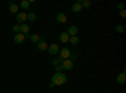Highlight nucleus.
I'll return each mask as SVG.
<instances>
[{"mask_svg":"<svg viewBox=\"0 0 126 93\" xmlns=\"http://www.w3.org/2000/svg\"><path fill=\"white\" fill-rule=\"evenodd\" d=\"M81 5H82V8H90L91 6V1L90 0H83V1L81 3Z\"/></svg>","mask_w":126,"mask_h":93,"instance_id":"aec40b11","label":"nucleus"},{"mask_svg":"<svg viewBox=\"0 0 126 93\" xmlns=\"http://www.w3.org/2000/svg\"><path fill=\"white\" fill-rule=\"evenodd\" d=\"M69 35L67 34V32H63V33H61V35H59V39H61V42L62 43H68L69 42Z\"/></svg>","mask_w":126,"mask_h":93,"instance_id":"f8f14e48","label":"nucleus"},{"mask_svg":"<svg viewBox=\"0 0 126 93\" xmlns=\"http://www.w3.org/2000/svg\"><path fill=\"white\" fill-rule=\"evenodd\" d=\"M78 42H79V39H78V37H77V35L71 37V38H69V43H71V44H73V45H77V44H78Z\"/></svg>","mask_w":126,"mask_h":93,"instance_id":"a211bd4d","label":"nucleus"},{"mask_svg":"<svg viewBox=\"0 0 126 93\" xmlns=\"http://www.w3.org/2000/svg\"><path fill=\"white\" fill-rule=\"evenodd\" d=\"M76 58H77V54H71V55H69V59H71L72 62H73V60H75Z\"/></svg>","mask_w":126,"mask_h":93,"instance_id":"a878e982","label":"nucleus"},{"mask_svg":"<svg viewBox=\"0 0 126 93\" xmlns=\"http://www.w3.org/2000/svg\"><path fill=\"white\" fill-rule=\"evenodd\" d=\"M61 66H62L63 70H71L75 64H73V62H72L71 59H64V60L61 63Z\"/></svg>","mask_w":126,"mask_h":93,"instance_id":"f03ea898","label":"nucleus"},{"mask_svg":"<svg viewBox=\"0 0 126 93\" xmlns=\"http://www.w3.org/2000/svg\"><path fill=\"white\" fill-rule=\"evenodd\" d=\"M116 80H117V83H119V84H124V83H125V80H126V73H125V70L121 72L120 74H117Z\"/></svg>","mask_w":126,"mask_h":93,"instance_id":"9d476101","label":"nucleus"},{"mask_svg":"<svg viewBox=\"0 0 126 93\" xmlns=\"http://www.w3.org/2000/svg\"><path fill=\"white\" fill-rule=\"evenodd\" d=\"M81 3H82V0H78L77 3H75V4L72 5V10H73L75 13H78V12H81V10H82V5H81Z\"/></svg>","mask_w":126,"mask_h":93,"instance_id":"9b49d317","label":"nucleus"},{"mask_svg":"<svg viewBox=\"0 0 126 93\" xmlns=\"http://www.w3.org/2000/svg\"><path fill=\"white\" fill-rule=\"evenodd\" d=\"M48 52H49V54H58L59 53V47H58V44H56V43H53V44H50L49 45V48H48Z\"/></svg>","mask_w":126,"mask_h":93,"instance_id":"20e7f679","label":"nucleus"},{"mask_svg":"<svg viewBox=\"0 0 126 93\" xmlns=\"http://www.w3.org/2000/svg\"><path fill=\"white\" fill-rule=\"evenodd\" d=\"M62 62H63V59H62L61 57H58L57 59H54V60H52V64H53V66L56 67V66H58V64H61V63H62Z\"/></svg>","mask_w":126,"mask_h":93,"instance_id":"6ab92c4d","label":"nucleus"},{"mask_svg":"<svg viewBox=\"0 0 126 93\" xmlns=\"http://www.w3.org/2000/svg\"><path fill=\"white\" fill-rule=\"evenodd\" d=\"M29 6H30V1H28V0H23V1L20 3V8H22L23 10L29 9Z\"/></svg>","mask_w":126,"mask_h":93,"instance_id":"2eb2a0df","label":"nucleus"},{"mask_svg":"<svg viewBox=\"0 0 126 93\" xmlns=\"http://www.w3.org/2000/svg\"><path fill=\"white\" fill-rule=\"evenodd\" d=\"M29 40H30V42H33V43H38L39 40H40V37L38 34H32L29 37Z\"/></svg>","mask_w":126,"mask_h":93,"instance_id":"4468645a","label":"nucleus"},{"mask_svg":"<svg viewBox=\"0 0 126 93\" xmlns=\"http://www.w3.org/2000/svg\"><path fill=\"white\" fill-rule=\"evenodd\" d=\"M13 30L15 33H19L20 32V24H15V25H13Z\"/></svg>","mask_w":126,"mask_h":93,"instance_id":"4be33fe9","label":"nucleus"},{"mask_svg":"<svg viewBox=\"0 0 126 93\" xmlns=\"http://www.w3.org/2000/svg\"><path fill=\"white\" fill-rule=\"evenodd\" d=\"M62 70H63V68H62V66H61V64L56 66V73H62Z\"/></svg>","mask_w":126,"mask_h":93,"instance_id":"5701e85b","label":"nucleus"},{"mask_svg":"<svg viewBox=\"0 0 126 93\" xmlns=\"http://www.w3.org/2000/svg\"><path fill=\"white\" fill-rule=\"evenodd\" d=\"M124 30H125V27H124V25H117V27H116V32H117V33L121 34V33H124Z\"/></svg>","mask_w":126,"mask_h":93,"instance_id":"412c9836","label":"nucleus"},{"mask_svg":"<svg viewBox=\"0 0 126 93\" xmlns=\"http://www.w3.org/2000/svg\"><path fill=\"white\" fill-rule=\"evenodd\" d=\"M69 55H71V50L68 48H63V49H59V57L64 60V59H69Z\"/></svg>","mask_w":126,"mask_h":93,"instance_id":"7ed1b4c3","label":"nucleus"},{"mask_svg":"<svg viewBox=\"0 0 126 93\" xmlns=\"http://www.w3.org/2000/svg\"><path fill=\"white\" fill-rule=\"evenodd\" d=\"M27 20V14L25 13H18L16 14V22H18V24H24V22Z\"/></svg>","mask_w":126,"mask_h":93,"instance_id":"423d86ee","label":"nucleus"},{"mask_svg":"<svg viewBox=\"0 0 126 93\" xmlns=\"http://www.w3.org/2000/svg\"><path fill=\"white\" fill-rule=\"evenodd\" d=\"M9 12H10V13H18V5L14 4V3H10V5H9Z\"/></svg>","mask_w":126,"mask_h":93,"instance_id":"dca6fc26","label":"nucleus"},{"mask_svg":"<svg viewBox=\"0 0 126 93\" xmlns=\"http://www.w3.org/2000/svg\"><path fill=\"white\" fill-rule=\"evenodd\" d=\"M48 49V44L46 43V40H39L38 42V50H47Z\"/></svg>","mask_w":126,"mask_h":93,"instance_id":"ddd939ff","label":"nucleus"},{"mask_svg":"<svg viewBox=\"0 0 126 93\" xmlns=\"http://www.w3.org/2000/svg\"><path fill=\"white\" fill-rule=\"evenodd\" d=\"M67 76L64 73H54L53 77H52V83H53L54 86H62V84H64L66 82H67Z\"/></svg>","mask_w":126,"mask_h":93,"instance_id":"f257e3e1","label":"nucleus"},{"mask_svg":"<svg viewBox=\"0 0 126 93\" xmlns=\"http://www.w3.org/2000/svg\"><path fill=\"white\" fill-rule=\"evenodd\" d=\"M77 33H78V28H77L76 25H71V27L68 28L67 34H68L69 37H75V35H77Z\"/></svg>","mask_w":126,"mask_h":93,"instance_id":"0eeeda50","label":"nucleus"},{"mask_svg":"<svg viewBox=\"0 0 126 93\" xmlns=\"http://www.w3.org/2000/svg\"><path fill=\"white\" fill-rule=\"evenodd\" d=\"M56 19H57V22H58V23L63 24V23H66V22H67V15H66L64 13H58L57 16H56Z\"/></svg>","mask_w":126,"mask_h":93,"instance_id":"6e6552de","label":"nucleus"},{"mask_svg":"<svg viewBox=\"0 0 126 93\" xmlns=\"http://www.w3.org/2000/svg\"><path fill=\"white\" fill-rule=\"evenodd\" d=\"M29 30H30V28H29L28 24H25V23H24V24H20V32H19V33H22L23 35L27 37L28 33H29Z\"/></svg>","mask_w":126,"mask_h":93,"instance_id":"1a4fd4ad","label":"nucleus"},{"mask_svg":"<svg viewBox=\"0 0 126 93\" xmlns=\"http://www.w3.org/2000/svg\"><path fill=\"white\" fill-rule=\"evenodd\" d=\"M120 16H121L122 19L126 18V10H121V12H120Z\"/></svg>","mask_w":126,"mask_h":93,"instance_id":"393cba45","label":"nucleus"},{"mask_svg":"<svg viewBox=\"0 0 126 93\" xmlns=\"http://www.w3.org/2000/svg\"><path fill=\"white\" fill-rule=\"evenodd\" d=\"M24 40H25V35H23L22 33H16V34L14 35V42H15L16 44H22Z\"/></svg>","mask_w":126,"mask_h":93,"instance_id":"39448f33","label":"nucleus"},{"mask_svg":"<svg viewBox=\"0 0 126 93\" xmlns=\"http://www.w3.org/2000/svg\"><path fill=\"white\" fill-rule=\"evenodd\" d=\"M27 19L30 20V22H35L37 20V14L35 13H28L27 14Z\"/></svg>","mask_w":126,"mask_h":93,"instance_id":"f3484780","label":"nucleus"},{"mask_svg":"<svg viewBox=\"0 0 126 93\" xmlns=\"http://www.w3.org/2000/svg\"><path fill=\"white\" fill-rule=\"evenodd\" d=\"M117 9L120 10V12H121V10H125V6H124V4H122V3H119V4H117Z\"/></svg>","mask_w":126,"mask_h":93,"instance_id":"b1692460","label":"nucleus"}]
</instances>
